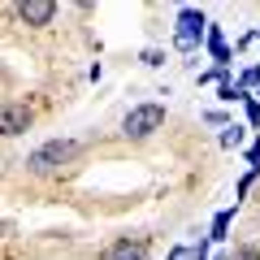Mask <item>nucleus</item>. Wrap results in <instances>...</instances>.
I'll return each mask as SVG.
<instances>
[{
	"instance_id": "nucleus-1",
	"label": "nucleus",
	"mask_w": 260,
	"mask_h": 260,
	"mask_svg": "<svg viewBox=\"0 0 260 260\" xmlns=\"http://www.w3.org/2000/svg\"><path fill=\"white\" fill-rule=\"evenodd\" d=\"M74 156H78V139H48L44 148H35L26 156V169L30 174H56V169L70 165Z\"/></svg>"
},
{
	"instance_id": "nucleus-2",
	"label": "nucleus",
	"mask_w": 260,
	"mask_h": 260,
	"mask_svg": "<svg viewBox=\"0 0 260 260\" xmlns=\"http://www.w3.org/2000/svg\"><path fill=\"white\" fill-rule=\"evenodd\" d=\"M160 126H165V104H135L126 113V121H121V135L126 139H148Z\"/></svg>"
},
{
	"instance_id": "nucleus-3",
	"label": "nucleus",
	"mask_w": 260,
	"mask_h": 260,
	"mask_svg": "<svg viewBox=\"0 0 260 260\" xmlns=\"http://www.w3.org/2000/svg\"><path fill=\"white\" fill-rule=\"evenodd\" d=\"M208 30V18L200 9H182L178 13V30H174V48L178 52H195L200 48V39H204Z\"/></svg>"
},
{
	"instance_id": "nucleus-4",
	"label": "nucleus",
	"mask_w": 260,
	"mask_h": 260,
	"mask_svg": "<svg viewBox=\"0 0 260 260\" xmlns=\"http://www.w3.org/2000/svg\"><path fill=\"white\" fill-rule=\"evenodd\" d=\"M30 117H35V113H30L26 104H5V109H0V135H22V130L30 126Z\"/></svg>"
},
{
	"instance_id": "nucleus-5",
	"label": "nucleus",
	"mask_w": 260,
	"mask_h": 260,
	"mask_svg": "<svg viewBox=\"0 0 260 260\" xmlns=\"http://www.w3.org/2000/svg\"><path fill=\"white\" fill-rule=\"evenodd\" d=\"M52 13H56L52 0H22V5H18V18L26 22V26H48Z\"/></svg>"
},
{
	"instance_id": "nucleus-6",
	"label": "nucleus",
	"mask_w": 260,
	"mask_h": 260,
	"mask_svg": "<svg viewBox=\"0 0 260 260\" xmlns=\"http://www.w3.org/2000/svg\"><path fill=\"white\" fill-rule=\"evenodd\" d=\"M104 260H148V243L143 239H117Z\"/></svg>"
},
{
	"instance_id": "nucleus-7",
	"label": "nucleus",
	"mask_w": 260,
	"mask_h": 260,
	"mask_svg": "<svg viewBox=\"0 0 260 260\" xmlns=\"http://www.w3.org/2000/svg\"><path fill=\"white\" fill-rule=\"evenodd\" d=\"M208 48H213V56H217V70H225V65H230V52H225V39H221L217 26H208Z\"/></svg>"
},
{
	"instance_id": "nucleus-8",
	"label": "nucleus",
	"mask_w": 260,
	"mask_h": 260,
	"mask_svg": "<svg viewBox=\"0 0 260 260\" xmlns=\"http://www.w3.org/2000/svg\"><path fill=\"white\" fill-rule=\"evenodd\" d=\"M169 260H208V251H204V243H200V247H174Z\"/></svg>"
},
{
	"instance_id": "nucleus-9",
	"label": "nucleus",
	"mask_w": 260,
	"mask_h": 260,
	"mask_svg": "<svg viewBox=\"0 0 260 260\" xmlns=\"http://www.w3.org/2000/svg\"><path fill=\"white\" fill-rule=\"evenodd\" d=\"M230 208H225V213H217V221H213V234H208V239H225V225H230Z\"/></svg>"
},
{
	"instance_id": "nucleus-10",
	"label": "nucleus",
	"mask_w": 260,
	"mask_h": 260,
	"mask_svg": "<svg viewBox=\"0 0 260 260\" xmlns=\"http://www.w3.org/2000/svg\"><path fill=\"white\" fill-rule=\"evenodd\" d=\"M239 143H243V130H239V126H230V130L221 135V148H239Z\"/></svg>"
},
{
	"instance_id": "nucleus-11",
	"label": "nucleus",
	"mask_w": 260,
	"mask_h": 260,
	"mask_svg": "<svg viewBox=\"0 0 260 260\" xmlns=\"http://www.w3.org/2000/svg\"><path fill=\"white\" fill-rule=\"evenodd\" d=\"M247 160H251V169H260V139L251 143V152H247Z\"/></svg>"
},
{
	"instance_id": "nucleus-12",
	"label": "nucleus",
	"mask_w": 260,
	"mask_h": 260,
	"mask_svg": "<svg viewBox=\"0 0 260 260\" xmlns=\"http://www.w3.org/2000/svg\"><path fill=\"white\" fill-rule=\"evenodd\" d=\"M234 260H260V256H256V247H243V251H234Z\"/></svg>"
},
{
	"instance_id": "nucleus-13",
	"label": "nucleus",
	"mask_w": 260,
	"mask_h": 260,
	"mask_svg": "<svg viewBox=\"0 0 260 260\" xmlns=\"http://www.w3.org/2000/svg\"><path fill=\"white\" fill-rule=\"evenodd\" d=\"M247 117H251V121L260 126V104H247Z\"/></svg>"
}]
</instances>
